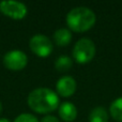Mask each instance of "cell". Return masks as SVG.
<instances>
[{
	"label": "cell",
	"instance_id": "1",
	"mask_svg": "<svg viewBox=\"0 0 122 122\" xmlns=\"http://www.w3.org/2000/svg\"><path fill=\"white\" fill-rule=\"evenodd\" d=\"M59 95L49 88H36L29 93L27 104L38 114H49L59 107Z\"/></svg>",
	"mask_w": 122,
	"mask_h": 122
},
{
	"label": "cell",
	"instance_id": "2",
	"mask_svg": "<svg viewBox=\"0 0 122 122\" xmlns=\"http://www.w3.org/2000/svg\"><path fill=\"white\" fill-rule=\"evenodd\" d=\"M65 20L70 30L74 32H86L94 26L97 16L91 9L77 6L67 13Z\"/></svg>",
	"mask_w": 122,
	"mask_h": 122
},
{
	"label": "cell",
	"instance_id": "3",
	"mask_svg": "<svg viewBox=\"0 0 122 122\" xmlns=\"http://www.w3.org/2000/svg\"><path fill=\"white\" fill-rule=\"evenodd\" d=\"M95 51H97V48H95V44L93 43V41L88 38H82L75 43L72 54H73L74 60L77 63L86 64L91 60H93Z\"/></svg>",
	"mask_w": 122,
	"mask_h": 122
},
{
	"label": "cell",
	"instance_id": "4",
	"mask_svg": "<svg viewBox=\"0 0 122 122\" xmlns=\"http://www.w3.org/2000/svg\"><path fill=\"white\" fill-rule=\"evenodd\" d=\"M29 47L31 51L36 55L38 57L45 58L48 57L53 51V42L48 36H44V34H36L33 36L29 41Z\"/></svg>",
	"mask_w": 122,
	"mask_h": 122
},
{
	"label": "cell",
	"instance_id": "5",
	"mask_svg": "<svg viewBox=\"0 0 122 122\" xmlns=\"http://www.w3.org/2000/svg\"><path fill=\"white\" fill-rule=\"evenodd\" d=\"M28 63V57L20 49H13L4 55L3 65L11 71H21Z\"/></svg>",
	"mask_w": 122,
	"mask_h": 122
},
{
	"label": "cell",
	"instance_id": "6",
	"mask_svg": "<svg viewBox=\"0 0 122 122\" xmlns=\"http://www.w3.org/2000/svg\"><path fill=\"white\" fill-rule=\"evenodd\" d=\"M0 12L12 19L20 20L27 15L28 10L23 2L9 0V1L0 2Z\"/></svg>",
	"mask_w": 122,
	"mask_h": 122
},
{
	"label": "cell",
	"instance_id": "7",
	"mask_svg": "<svg viewBox=\"0 0 122 122\" xmlns=\"http://www.w3.org/2000/svg\"><path fill=\"white\" fill-rule=\"evenodd\" d=\"M77 84L72 76H63L56 84L57 94L62 97H70L75 93Z\"/></svg>",
	"mask_w": 122,
	"mask_h": 122
},
{
	"label": "cell",
	"instance_id": "8",
	"mask_svg": "<svg viewBox=\"0 0 122 122\" xmlns=\"http://www.w3.org/2000/svg\"><path fill=\"white\" fill-rule=\"evenodd\" d=\"M58 114L64 122H73L77 118V108L71 102H63L58 107Z\"/></svg>",
	"mask_w": 122,
	"mask_h": 122
},
{
	"label": "cell",
	"instance_id": "9",
	"mask_svg": "<svg viewBox=\"0 0 122 122\" xmlns=\"http://www.w3.org/2000/svg\"><path fill=\"white\" fill-rule=\"evenodd\" d=\"M54 41L58 46H67L72 41V32L66 28H60L54 33Z\"/></svg>",
	"mask_w": 122,
	"mask_h": 122
},
{
	"label": "cell",
	"instance_id": "10",
	"mask_svg": "<svg viewBox=\"0 0 122 122\" xmlns=\"http://www.w3.org/2000/svg\"><path fill=\"white\" fill-rule=\"evenodd\" d=\"M89 122H108L107 110L101 106L94 107L89 115Z\"/></svg>",
	"mask_w": 122,
	"mask_h": 122
},
{
	"label": "cell",
	"instance_id": "11",
	"mask_svg": "<svg viewBox=\"0 0 122 122\" xmlns=\"http://www.w3.org/2000/svg\"><path fill=\"white\" fill-rule=\"evenodd\" d=\"M109 114L114 120L122 122V97H118L110 104Z\"/></svg>",
	"mask_w": 122,
	"mask_h": 122
},
{
	"label": "cell",
	"instance_id": "12",
	"mask_svg": "<svg viewBox=\"0 0 122 122\" xmlns=\"http://www.w3.org/2000/svg\"><path fill=\"white\" fill-rule=\"evenodd\" d=\"M73 66V60L69 56H60L55 62V67L58 72H67Z\"/></svg>",
	"mask_w": 122,
	"mask_h": 122
},
{
	"label": "cell",
	"instance_id": "13",
	"mask_svg": "<svg viewBox=\"0 0 122 122\" xmlns=\"http://www.w3.org/2000/svg\"><path fill=\"white\" fill-rule=\"evenodd\" d=\"M14 122H40L32 114H20L14 119Z\"/></svg>",
	"mask_w": 122,
	"mask_h": 122
},
{
	"label": "cell",
	"instance_id": "14",
	"mask_svg": "<svg viewBox=\"0 0 122 122\" xmlns=\"http://www.w3.org/2000/svg\"><path fill=\"white\" fill-rule=\"evenodd\" d=\"M40 122H60V120L55 116H51V115H47V116L43 117L41 119Z\"/></svg>",
	"mask_w": 122,
	"mask_h": 122
},
{
	"label": "cell",
	"instance_id": "15",
	"mask_svg": "<svg viewBox=\"0 0 122 122\" xmlns=\"http://www.w3.org/2000/svg\"><path fill=\"white\" fill-rule=\"evenodd\" d=\"M0 122H10V120L6 118H0Z\"/></svg>",
	"mask_w": 122,
	"mask_h": 122
},
{
	"label": "cell",
	"instance_id": "16",
	"mask_svg": "<svg viewBox=\"0 0 122 122\" xmlns=\"http://www.w3.org/2000/svg\"><path fill=\"white\" fill-rule=\"evenodd\" d=\"M2 109H3V107H2V104H1V102H0V115H1V112H2Z\"/></svg>",
	"mask_w": 122,
	"mask_h": 122
}]
</instances>
